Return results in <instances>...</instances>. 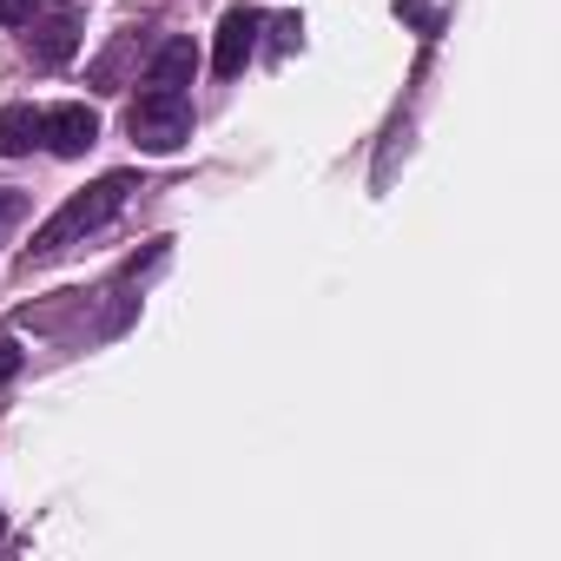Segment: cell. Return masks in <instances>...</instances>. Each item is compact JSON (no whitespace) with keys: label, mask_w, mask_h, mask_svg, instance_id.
I'll list each match as a JSON object with an SVG mask.
<instances>
[{"label":"cell","mask_w":561,"mask_h":561,"mask_svg":"<svg viewBox=\"0 0 561 561\" xmlns=\"http://www.w3.org/2000/svg\"><path fill=\"white\" fill-rule=\"evenodd\" d=\"M139 192V179L133 172H106V179H93L87 192H73L41 231H34V244H27V257L21 264H47V257H60V251H73V244H87L93 231H106L113 218H119V205Z\"/></svg>","instance_id":"1"},{"label":"cell","mask_w":561,"mask_h":561,"mask_svg":"<svg viewBox=\"0 0 561 561\" xmlns=\"http://www.w3.org/2000/svg\"><path fill=\"white\" fill-rule=\"evenodd\" d=\"M126 133H133L139 152L165 159V152H179V146L192 139V100H185V93H165V87H146V93L126 106Z\"/></svg>","instance_id":"2"},{"label":"cell","mask_w":561,"mask_h":561,"mask_svg":"<svg viewBox=\"0 0 561 561\" xmlns=\"http://www.w3.org/2000/svg\"><path fill=\"white\" fill-rule=\"evenodd\" d=\"M27 27H34V34H27L34 67H67L73 47H80V34H87V14L73 8V0H41Z\"/></svg>","instance_id":"3"},{"label":"cell","mask_w":561,"mask_h":561,"mask_svg":"<svg viewBox=\"0 0 561 561\" xmlns=\"http://www.w3.org/2000/svg\"><path fill=\"white\" fill-rule=\"evenodd\" d=\"M41 146H47V152H60V159L93 152V146H100V113H93V106H80V100L47 106V113H41Z\"/></svg>","instance_id":"4"},{"label":"cell","mask_w":561,"mask_h":561,"mask_svg":"<svg viewBox=\"0 0 561 561\" xmlns=\"http://www.w3.org/2000/svg\"><path fill=\"white\" fill-rule=\"evenodd\" d=\"M257 27H264V21H257L251 8H231V14L218 21V47H211V67H218L225 80H231V73H244V60L257 54Z\"/></svg>","instance_id":"5"},{"label":"cell","mask_w":561,"mask_h":561,"mask_svg":"<svg viewBox=\"0 0 561 561\" xmlns=\"http://www.w3.org/2000/svg\"><path fill=\"white\" fill-rule=\"evenodd\" d=\"M192 73H198V54H192V41H159L152 54H146V87H165V93H185L192 87Z\"/></svg>","instance_id":"6"},{"label":"cell","mask_w":561,"mask_h":561,"mask_svg":"<svg viewBox=\"0 0 561 561\" xmlns=\"http://www.w3.org/2000/svg\"><path fill=\"white\" fill-rule=\"evenodd\" d=\"M41 146V106H0V159H21Z\"/></svg>","instance_id":"7"},{"label":"cell","mask_w":561,"mask_h":561,"mask_svg":"<svg viewBox=\"0 0 561 561\" xmlns=\"http://www.w3.org/2000/svg\"><path fill=\"white\" fill-rule=\"evenodd\" d=\"M27 218V192H14V185H0V244H8V231Z\"/></svg>","instance_id":"8"},{"label":"cell","mask_w":561,"mask_h":561,"mask_svg":"<svg viewBox=\"0 0 561 561\" xmlns=\"http://www.w3.org/2000/svg\"><path fill=\"white\" fill-rule=\"evenodd\" d=\"M21 364H27V351H21L14 337H0V390H8V383L21 377Z\"/></svg>","instance_id":"9"},{"label":"cell","mask_w":561,"mask_h":561,"mask_svg":"<svg viewBox=\"0 0 561 561\" xmlns=\"http://www.w3.org/2000/svg\"><path fill=\"white\" fill-rule=\"evenodd\" d=\"M41 0H0V27H27Z\"/></svg>","instance_id":"10"}]
</instances>
